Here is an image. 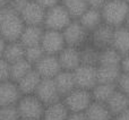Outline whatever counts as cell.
I'll return each instance as SVG.
<instances>
[{"label":"cell","mask_w":129,"mask_h":120,"mask_svg":"<svg viewBox=\"0 0 129 120\" xmlns=\"http://www.w3.org/2000/svg\"><path fill=\"white\" fill-rule=\"evenodd\" d=\"M24 27L25 24L18 13L9 6L0 8V36L7 43L19 41Z\"/></svg>","instance_id":"cell-1"},{"label":"cell","mask_w":129,"mask_h":120,"mask_svg":"<svg viewBox=\"0 0 129 120\" xmlns=\"http://www.w3.org/2000/svg\"><path fill=\"white\" fill-rule=\"evenodd\" d=\"M100 10L102 14L103 23L116 28L125 25L129 10V4L123 0H107Z\"/></svg>","instance_id":"cell-2"},{"label":"cell","mask_w":129,"mask_h":120,"mask_svg":"<svg viewBox=\"0 0 129 120\" xmlns=\"http://www.w3.org/2000/svg\"><path fill=\"white\" fill-rule=\"evenodd\" d=\"M16 108L20 120H42L45 110V105L34 94L22 95Z\"/></svg>","instance_id":"cell-3"},{"label":"cell","mask_w":129,"mask_h":120,"mask_svg":"<svg viewBox=\"0 0 129 120\" xmlns=\"http://www.w3.org/2000/svg\"><path fill=\"white\" fill-rule=\"evenodd\" d=\"M71 20H73L71 17L60 2L57 6L51 7V8L45 10L43 28L62 32Z\"/></svg>","instance_id":"cell-4"},{"label":"cell","mask_w":129,"mask_h":120,"mask_svg":"<svg viewBox=\"0 0 129 120\" xmlns=\"http://www.w3.org/2000/svg\"><path fill=\"white\" fill-rule=\"evenodd\" d=\"M64 43L67 47L80 49L89 41V33L83 27L77 19H73L62 31Z\"/></svg>","instance_id":"cell-5"},{"label":"cell","mask_w":129,"mask_h":120,"mask_svg":"<svg viewBox=\"0 0 129 120\" xmlns=\"http://www.w3.org/2000/svg\"><path fill=\"white\" fill-rule=\"evenodd\" d=\"M63 104L68 109L69 112H85L89 107L93 99H92L91 91L82 88H75L68 95L62 99Z\"/></svg>","instance_id":"cell-6"},{"label":"cell","mask_w":129,"mask_h":120,"mask_svg":"<svg viewBox=\"0 0 129 120\" xmlns=\"http://www.w3.org/2000/svg\"><path fill=\"white\" fill-rule=\"evenodd\" d=\"M40 45L43 49L45 54L58 56L63 50V48L66 47L62 32L52 31V29H44Z\"/></svg>","instance_id":"cell-7"},{"label":"cell","mask_w":129,"mask_h":120,"mask_svg":"<svg viewBox=\"0 0 129 120\" xmlns=\"http://www.w3.org/2000/svg\"><path fill=\"white\" fill-rule=\"evenodd\" d=\"M75 79L76 88H82L86 91H92L93 87L98 84L96 77V67L80 65L77 69L73 71Z\"/></svg>","instance_id":"cell-8"},{"label":"cell","mask_w":129,"mask_h":120,"mask_svg":"<svg viewBox=\"0 0 129 120\" xmlns=\"http://www.w3.org/2000/svg\"><path fill=\"white\" fill-rule=\"evenodd\" d=\"M19 16L25 25L31 26H43L45 16V9L42 8L39 4H36L34 0L27 1L25 6L23 7Z\"/></svg>","instance_id":"cell-9"},{"label":"cell","mask_w":129,"mask_h":120,"mask_svg":"<svg viewBox=\"0 0 129 120\" xmlns=\"http://www.w3.org/2000/svg\"><path fill=\"white\" fill-rule=\"evenodd\" d=\"M34 70L41 76V78L45 79H53L61 71V67L59 64V60L57 56H49L44 54L41 58L40 61H38L33 66Z\"/></svg>","instance_id":"cell-10"},{"label":"cell","mask_w":129,"mask_h":120,"mask_svg":"<svg viewBox=\"0 0 129 120\" xmlns=\"http://www.w3.org/2000/svg\"><path fill=\"white\" fill-rule=\"evenodd\" d=\"M34 95H35L45 107L61 101V96L59 95L58 89H57L56 85H54L53 79H45V78L41 79V82H40V84H39Z\"/></svg>","instance_id":"cell-11"},{"label":"cell","mask_w":129,"mask_h":120,"mask_svg":"<svg viewBox=\"0 0 129 120\" xmlns=\"http://www.w3.org/2000/svg\"><path fill=\"white\" fill-rule=\"evenodd\" d=\"M113 27L109 26V25L102 24L98 26L95 29L89 33V41L92 45L99 50H103L107 48L111 47L112 43V36H113Z\"/></svg>","instance_id":"cell-12"},{"label":"cell","mask_w":129,"mask_h":120,"mask_svg":"<svg viewBox=\"0 0 129 120\" xmlns=\"http://www.w3.org/2000/svg\"><path fill=\"white\" fill-rule=\"evenodd\" d=\"M22 98L17 84L11 80L0 83V107L16 105Z\"/></svg>","instance_id":"cell-13"},{"label":"cell","mask_w":129,"mask_h":120,"mask_svg":"<svg viewBox=\"0 0 129 120\" xmlns=\"http://www.w3.org/2000/svg\"><path fill=\"white\" fill-rule=\"evenodd\" d=\"M58 60L60 64L61 70L71 71L73 73L75 69H77L80 66V54L79 49L71 47H64L63 50L58 54Z\"/></svg>","instance_id":"cell-14"},{"label":"cell","mask_w":129,"mask_h":120,"mask_svg":"<svg viewBox=\"0 0 129 120\" xmlns=\"http://www.w3.org/2000/svg\"><path fill=\"white\" fill-rule=\"evenodd\" d=\"M111 48L122 57L129 53V27L122 25L113 29Z\"/></svg>","instance_id":"cell-15"},{"label":"cell","mask_w":129,"mask_h":120,"mask_svg":"<svg viewBox=\"0 0 129 120\" xmlns=\"http://www.w3.org/2000/svg\"><path fill=\"white\" fill-rule=\"evenodd\" d=\"M53 82H54L57 89H58L59 95L61 96V100L66 95H68L71 91H74L76 88L75 79H74V75L71 71L61 70L53 78Z\"/></svg>","instance_id":"cell-16"},{"label":"cell","mask_w":129,"mask_h":120,"mask_svg":"<svg viewBox=\"0 0 129 120\" xmlns=\"http://www.w3.org/2000/svg\"><path fill=\"white\" fill-rule=\"evenodd\" d=\"M44 28L43 26H31V25H25L24 29L22 32V35L19 38V42L25 48L34 47V45H40L41 40Z\"/></svg>","instance_id":"cell-17"},{"label":"cell","mask_w":129,"mask_h":120,"mask_svg":"<svg viewBox=\"0 0 129 120\" xmlns=\"http://www.w3.org/2000/svg\"><path fill=\"white\" fill-rule=\"evenodd\" d=\"M41 79H42L41 76L33 68L27 75H25L16 84H17V87L22 95H32V94L35 93Z\"/></svg>","instance_id":"cell-18"},{"label":"cell","mask_w":129,"mask_h":120,"mask_svg":"<svg viewBox=\"0 0 129 120\" xmlns=\"http://www.w3.org/2000/svg\"><path fill=\"white\" fill-rule=\"evenodd\" d=\"M77 20L83 25V27L88 33H91L93 29H95L103 23L100 8H93V7H89Z\"/></svg>","instance_id":"cell-19"},{"label":"cell","mask_w":129,"mask_h":120,"mask_svg":"<svg viewBox=\"0 0 129 120\" xmlns=\"http://www.w3.org/2000/svg\"><path fill=\"white\" fill-rule=\"evenodd\" d=\"M105 104L114 118L116 116L120 114L121 112H123L129 108V96L117 88V91L112 94V96Z\"/></svg>","instance_id":"cell-20"},{"label":"cell","mask_w":129,"mask_h":120,"mask_svg":"<svg viewBox=\"0 0 129 120\" xmlns=\"http://www.w3.org/2000/svg\"><path fill=\"white\" fill-rule=\"evenodd\" d=\"M120 67L113 66H96L98 83L101 84H117L121 75Z\"/></svg>","instance_id":"cell-21"},{"label":"cell","mask_w":129,"mask_h":120,"mask_svg":"<svg viewBox=\"0 0 129 120\" xmlns=\"http://www.w3.org/2000/svg\"><path fill=\"white\" fill-rule=\"evenodd\" d=\"M87 120H113V116L108 109L105 103L93 102L84 112Z\"/></svg>","instance_id":"cell-22"},{"label":"cell","mask_w":129,"mask_h":120,"mask_svg":"<svg viewBox=\"0 0 129 120\" xmlns=\"http://www.w3.org/2000/svg\"><path fill=\"white\" fill-rule=\"evenodd\" d=\"M2 58L6 60L9 65L25 59V47L19 41L8 42L6 44V48H5Z\"/></svg>","instance_id":"cell-23"},{"label":"cell","mask_w":129,"mask_h":120,"mask_svg":"<svg viewBox=\"0 0 129 120\" xmlns=\"http://www.w3.org/2000/svg\"><path fill=\"white\" fill-rule=\"evenodd\" d=\"M116 91H117L116 84H101V83H98L91 91L92 99L95 102L107 103Z\"/></svg>","instance_id":"cell-24"},{"label":"cell","mask_w":129,"mask_h":120,"mask_svg":"<svg viewBox=\"0 0 129 120\" xmlns=\"http://www.w3.org/2000/svg\"><path fill=\"white\" fill-rule=\"evenodd\" d=\"M69 113L70 112L68 111V109L61 100L57 103L45 107L42 120H67Z\"/></svg>","instance_id":"cell-25"},{"label":"cell","mask_w":129,"mask_h":120,"mask_svg":"<svg viewBox=\"0 0 129 120\" xmlns=\"http://www.w3.org/2000/svg\"><path fill=\"white\" fill-rule=\"evenodd\" d=\"M61 5L64 7L71 19H79V17L89 8L85 0H61Z\"/></svg>","instance_id":"cell-26"},{"label":"cell","mask_w":129,"mask_h":120,"mask_svg":"<svg viewBox=\"0 0 129 120\" xmlns=\"http://www.w3.org/2000/svg\"><path fill=\"white\" fill-rule=\"evenodd\" d=\"M122 56L116 51L113 48H107V49L100 50L99 54V62L98 66H113L120 67Z\"/></svg>","instance_id":"cell-27"},{"label":"cell","mask_w":129,"mask_h":120,"mask_svg":"<svg viewBox=\"0 0 129 120\" xmlns=\"http://www.w3.org/2000/svg\"><path fill=\"white\" fill-rule=\"evenodd\" d=\"M32 69H33V66L25 59L14 62L10 65V69H9V79L14 83H17L25 75H27Z\"/></svg>","instance_id":"cell-28"},{"label":"cell","mask_w":129,"mask_h":120,"mask_svg":"<svg viewBox=\"0 0 129 120\" xmlns=\"http://www.w3.org/2000/svg\"><path fill=\"white\" fill-rule=\"evenodd\" d=\"M80 54V64L86 65V66H93L96 67L99 62V54H100V50L96 49L94 45L91 43H86L84 47L79 49Z\"/></svg>","instance_id":"cell-29"},{"label":"cell","mask_w":129,"mask_h":120,"mask_svg":"<svg viewBox=\"0 0 129 120\" xmlns=\"http://www.w3.org/2000/svg\"><path fill=\"white\" fill-rule=\"evenodd\" d=\"M44 54L45 53L43 51V49L41 48V45L25 48V60H27L32 66H34L38 61H40Z\"/></svg>","instance_id":"cell-30"},{"label":"cell","mask_w":129,"mask_h":120,"mask_svg":"<svg viewBox=\"0 0 129 120\" xmlns=\"http://www.w3.org/2000/svg\"><path fill=\"white\" fill-rule=\"evenodd\" d=\"M0 120H20L16 105L0 107Z\"/></svg>","instance_id":"cell-31"},{"label":"cell","mask_w":129,"mask_h":120,"mask_svg":"<svg viewBox=\"0 0 129 120\" xmlns=\"http://www.w3.org/2000/svg\"><path fill=\"white\" fill-rule=\"evenodd\" d=\"M117 88L120 92L125 93L126 95L129 96V74L121 73L118 82H117Z\"/></svg>","instance_id":"cell-32"},{"label":"cell","mask_w":129,"mask_h":120,"mask_svg":"<svg viewBox=\"0 0 129 120\" xmlns=\"http://www.w3.org/2000/svg\"><path fill=\"white\" fill-rule=\"evenodd\" d=\"M9 69H10V65L4 58H0V83L10 80L9 79Z\"/></svg>","instance_id":"cell-33"},{"label":"cell","mask_w":129,"mask_h":120,"mask_svg":"<svg viewBox=\"0 0 129 120\" xmlns=\"http://www.w3.org/2000/svg\"><path fill=\"white\" fill-rule=\"evenodd\" d=\"M34 1L47 10V9L51 8V7H54V6H57V5H59L61 2V0H34Z\"/></svg>","instance_id":"cell-34"},{"label":"cell","mask_w":129,"mask_h":120,"mask_svg":"<svg viewBox=\"0 0 129 120\" xmlns=\"http://www.w3.org/2000/svg\"><path fill=\"white\" fill-rule=\"evenodd\" d=\"M120 68H121V71H122V73L129 74V53L122 57Z\"/></svg>","instance_id":"cell-35"},{"label":"cell","mask_w":129,"mask_h":120,"mask_svg":"<svg viewBox=\"0 0 129 120\" xmlns=\"http://www.w3.org/2000/svg\"><path fill=\"white\" fill-rule=\"evenodd\" d=\"M67 120H87L84 112H73L69 113Z\"/></svg>","instance_id":"cell-36"},{"label":"cell","mask_w":129,"mask_h":120,"mask_svg":"<svg viewBox=\"0 0 129 120\" xmlns=\"http://www.w3.org/2000/svg\"><path fill=\"white\" fill-rule=\"evenodd\" d=\"M85 1L88 4L89 7H93V8H101L103 6L105 0H85Z\"/></svg>","instance_id":"cell-37"},{"label":"cell","mask_w":129,"mask_h":120,"mask_svg":"<svg viewBox=\"0 0 129 120\" xmlns=\"http://www.w3.org/2000/svg\"><path fill=\"white\" fill-rule=\"evenodd\" d=\"M113 120H129V108L127 110H125L123 112H121L120 114L116 116Z\"/></svg>","instance_id":"cell-38"},{"label":"cell","mask_w":129,"mask_h":120,"mask_svg":"<svg viewBox=\"0 0 129 120\" xmlns=\"http://www.w3.org/2000/svg\"><path fill=\"white\" fill-rule=\"evenodd\" d=\"M6 44H7V42L0 36V58H2V56H4V51H5V48H6Z\"/></svg>","instance_id":"cell-39"},{"label":"cell","mask_w":129,"mask_h":120,"mask_svg":"<svg viewBox=\"0 0 129 120\" xmlns=\"http://www.w3.org/2000/svg\"><path fill=\"white\" fill-rule=\"evenodd\" d=\"M10 1L11 0H0V8H4V7L8 6Z\"/></svg>","instance_id":"cell-40"},{"label":"cell","mask_w":129,"mask_h":120,"mask_svg":"<svg viewBox=\"0 0 129 120\" xmlns=\"http://www.w3.org/2000/svg\"><path fill=\"white\" fill-rule=\"evenodd\" d=\"M125 25H126V26H127V27H129V10H128V14H127V18H126Z\"/></svg>","instance_id":"cell-41"},{"label":"cell","mask_w":129,"mask_h":120,"mask_svg":"<svg viewBox=\"0 0 129 120\" xmlns=\"http://www.w3.org/2000/svg\"><path fill=\"white\" fill-rule=\"evenodd\" d=\"M123 1H126V2H127V4H129V0H123Z\"/></svg>","instance_id":"cell-42"},{"label":"cell","mask_w":129,"mask_h":120,"mask_svg":"<svg viewBox=\"0 0 129 120\" xmlns=\"http://www.w3.org/2000/svg\"><path fill=\"white\" fill-rule=\"evenodd\" d=\"M24 1H31V0H24Z\"/></svg>","instance_id":"cell-43"},{"label":"cell","mask_w":129,"mask_h":120,"mask_svg":"<svg viewBox=\"0 0 129 120\" xmlns=\"http://www.w3.org/2000/svg\"><path fill=\"white\" fill-rule=\"evenodd\" d=\"M105 1H107V0H105Z\"/></svg>","instance_id":"cell-44"}]
</instances>
